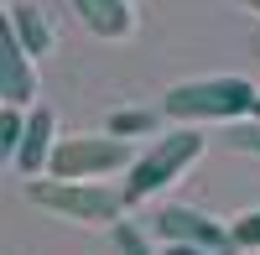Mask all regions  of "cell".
I'll return each instance as SVG.
<instances>
[{
    "label": "cell",
    "mask_w": 260,
    "mask_h": 255,
    "mask_svg": "<svg viewBox=\"0 0 260 255\" xmlns=\"http://www.w3.org/2000/svg\"><path fill=\"white\" fill-rule=\"evenodd\" d=\"M73 11H78L83 26H89L94 37H104V42H120V37L136 31L130 0H73Z\"/></svg>",
    "instance_id": "9"
},
{
    "label": "cell",
    "mask_w": 260,
    "mask_h": 255,
    "mask_svg": "<svg viewBox=\"0 0 260 255\" xmlns=\"http://www.w3.org/2000/svg\"><path fill=\"white\" fill-rule=\"evenodd\" d=\"M234 250H260V208H250V214L234 219Z\"/></svg>",
    "instance_id": "12"
},
{
    "label": "cell",
    "mask_w": 260,
    "mask_h": 255,
    "mask_svg": "<svg viewBox=\"0 0 260 255\" xmlns=\"http://www.w3.org/2000/svg\"><path fill=\"white\" fill-rule=\"evenodd\" d=\"M146 131H156V115H146V110H115L110 115V136H120V141L146 136Z\"/></svg>",
    "instance_id": "11"
},
{
    "label": "cell",
    "mask_w": 260,
    "mask_h": 255,
    "mask_svg": "<svg viewBox=\"0 0 260 255\" xmlns=\"http://www.w3.org/2000/svg\"><path fill=\"white\" fill-rule=\"evenodd\" d=\"M21 136H26V115L21 110H0V156L6 162H16V151H21Z\"/></svg>",
    "instance_id": "10"
},
{
    "label": "cell",
    "mask_w": 260,
    "mask_h": 255,
    "mask_svg": "<svg viewBox=\"0 0 260 255\" xmlns=\"http://www.w3.org/2000/svg\"><path fill=\"white\" fill-rule=\"evenodd\" d=\"M6 26L16 31L21 47H26V57H47V52H52V42H57L52 21L42 16L37 0H11V6H6Z\"/></svg>",
    "instance_id": "8"
},
{
    "label": "cell",
    "mask_w": 260,
    "mask_h": 255,
    "mask_svg": "<svg viewBox=\"0 0 260 255\" xmlns=\"http://www.w3.org/2000/svg\"><path fill=\"white\" fill-rule=\"evenodd\" d=\"M115 245H120V255H151L146 250V235L136 224H115Z\"/></svg>",
    "instance_id": "14"
},
{
    "label": "cell",
    "mask_w": 260,
    "mask_h": 255,
    "mask_svg": "<svg viewBox=\"0 0 260 255\" xmlns=\"http://www.w3.org/2000/svg\"><path fill=\"white\" fill-rule=\"evenodd\" d=\"M120 167H136V156L120 136H68V141H57L47 172L57 182H94L104 172H120Z\"/></svg>",
    "instance_id": "4"
},
{
    "label": "cell",
    "mask_w": 260,
    "mask_h": 255,
    "mask_svg": "<svg viewBox=\"0 0 260 255\" xmlns=\"http://www.w3.org/2000/svg\"><path fill=\"white\" fill-rule=\"evenodd\" d=\"M161 255H213V250H198V245H167Z\"/></svg>",
    "instance_id": "15"
},
{
    "label": "cell",
    "mask_w": 260,
    "mask_h": 255,
    "mask_svg": "<svg viewBox=\"0 0 260 255\" xmlns=\"http://www.w3.org/2000/svg\"><path fill=\"white\" fill-rule=\"evenodd\" d=\"M224 141L234 146V151H255V156H260V120H234Z\"/></svg>",
    "instance_id": "13"
},
{
    "label": "cell",
    "mask_w": 260,
    "mask_h": 255,
    "mask_svg": "<svg viewBox=\"0 0 260 255\" xmlns=\"http://www.w3.org/2000/svg\"><path fill=\"white\" fill-rule=\"evenodd\" d=\"M198 156H203V136H198V131H172V136H161V141H151L146 151L136 156L130 177H125V198L141 203V198H151V193H161V187L177 182Z\"/></svg>",
    "instance_id": "2"
},
{
    "label": "cell",
    "mask_w": 260,
    "mask_h": 255,
    "mask_svg": "<svg viewBox=\"0 0 260 255\" xmlns=\"http://www.w3.org/2000/svg\"><path fill=\"white\" fill-rule=\"evenodd\" d=\"M26 198L42 203V208H52V214L62 219H78V224H110L120 219L130 198H125V187H99V182H26Z\"/></svg>",
    "instance_id": "3"
},
{
    "label": "cell",
    "mask_w": 260,
    "mask_h": 255,
    "mask_svg": "<svg viewBox=\"0 0 260 255\" xmlns=\"http://www.w3.org/2000/svg\"><path fill=\"white\" fill-rule=\"evenodd\" d=\"M167 115L172 120H255L260 115V89L250 78L213 73V78H187L177 89H167Z\"/></svg>",
    "instance_id": "1"
},
{
    "label": "cell",
    "mask_w": 260,
    "mask_h": 255,
    "mask_svg": "<svg viewBox=\"0 0 260 255\" xmlns=\"http://www.w3.org/2000/svg\"><path fill=\"white\" fill-rule=\"evenodd\" d=\"M151 235L161 245H198V250H213V255H229L234 250V235L224 224H213L198 208H182V203H167L151 214Z\"/></svg>",
    "instance_id": "5"
},
{
    "label": "cell",
    "mask_w": 260,
    "mask_h": 255,
    "mask_svg": "<svg viewBox=\"0 0 260 255\" xmlns=\"http://www.w3.org/2000/svg\"><path fill=\"white\" fill-rule=\"evenodd\" d=\"M0 99H6L11 110H26V104L37 99L31 57H26V47L16 42V31H11V26H6V37H0Z\"/></svg>",
    "instance_id": "6"
},
{
    "label": "cell",
    "mask_w": 260,
    "mask_h": 255,
    "mask_svg": "<svg viewBox=\"0 0 260 255\" xmlns=\"http://www.w3.org/2000/svg\"><path fill=\"white\" fill-rule=\"evenodd\" d=\"M57 120H52V110L42 104V110H31L26 115V136H21V151H16V172H26V177H37L42 167H52V151H57Z\"/></svg>",
    "instance_id": "7"
},
{
    "label": "cell",
    "mask_w": 260,
    "mask_h": 255,
    "mask_svg": "<svg viewBox=\"0 0 260 255\" xmlns=\"http://www.w3.org/2000/svg\"><path fill=\"white\" fill-rule=\"evenodd\" d=\"M240 6H245V11H255V16H260V0H240Z\"/></svg>",
    "instance_id": "16"
}]
</instances>
